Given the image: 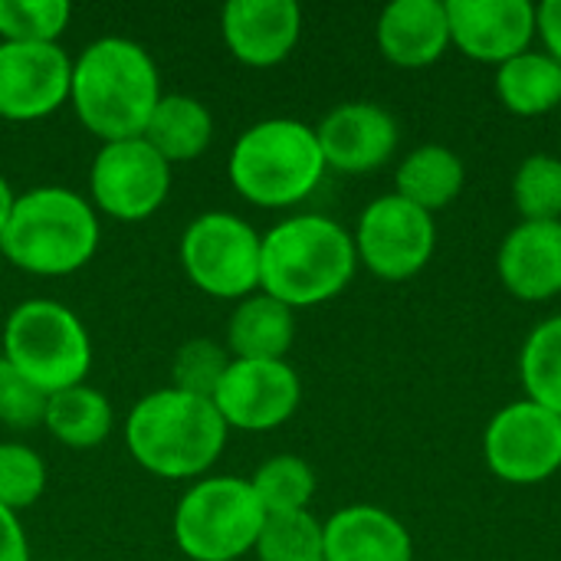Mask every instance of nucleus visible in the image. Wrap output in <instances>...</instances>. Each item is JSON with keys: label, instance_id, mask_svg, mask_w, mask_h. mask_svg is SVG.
I'll list each match as a JSON object with an SVG mask.
<instances>
[{"label": "nucleus", "instance_id": "1", "mask_svg": "<svg viewBox=\"0 0 561 561\" xmlns=\"http://www.w3.org/2000/svg\"><path fill=\"white\" fill-rule=\"evenodd\" d=\"M161 95L158 62L128 36L92 39L72 59L69 102L85 131L102 138V145L141 138Z\"/></svg>", "mask_w": 561, "mask_h": 561}, {"label": "nucleus", "instance_id": "2", "mask_svg": "<svg viewBox=\"0 0 561 561\" xmlns=\"http://www.w3.org/2000/svg\"><path fill=\"white\" fill-rule=\"evenodd\" d=\"M358 266L352 233L325 214H293L263 233L260 289L293 312L345 293Z\"/></svg>", "mask_w": 561, "mask_h": 561}, {"label": "nucleus", "instance_id": "3", "mask_svg": "<svg viewBox=\"0 0 561 561\" xmlns=\"http://www.w3.org/2000/svg\"><path fill=\"white\" fill-rule=\"evenodd\" d=\"M227 434L230 427L210 398L178 388L145 394L125 421L128 454L161 480H201L220 460Z\"/></svg>", "mask_w": 561, "mask_h": 561}, {"label": "nucleus", "instance_id": "4", "mask_svg": "<svg viewBox=\"0 0 561 561\" xmlns=\"http://www.w3.org/2000/svg\"><path fill=\"white\" fill-rule=\"evenodd\" d=\"M3 256L30 276H69L99 250L95 207L59 184H43L16 197L0 237Z\"/></svg>", "mask_w": 561, "mask_h": 561}, {"label": "nucleus", "instance_id": "5", "mask_svg": "<svg viewBox=\"0 0 561 561\" xmlns=\"http://www.w3.org/2000/svg\"><path fill=\"white\" fill-rule=\"evenodd\" d=\"M316 128L299 118H263L250 125L230 151L233 191L256 207L302 204L325 178Z\"/></svg>", "mask_w": 561, "mask_h": 561}, {"label": "nucleus", "instance_id": "6", "mask_svg": "<svg viewBox=\"0 0 561 561\" xmlns=\"http://www.w3.org/2000/svg\"><path fill=\"white\" fill-rule=\"evenodd\" d=\"M0 342L3 358L46 394L85 385L92 368V342L82 319L56 299L13 306Z\"/></svg>", "mask_w": 561, "mask_h": 561}, {"label": "nucleus", "instance_id": "7", "mask_svg": "<svg viewBox=\"0 0 561 561\" xmlns=\"http://www.w3.org/2000/svg\"><path fill=\"white\" fill-rule=\"evenodd\" d=\"M266 510L250 480L201 477L174 506L171 533L191 561H237L256 549Z\"/></svg>", "mask_w": 561, "mask_h": 561}, {"label": "nucleus", "instance_id": "8", "mask_svg": "<svg viewBox=\"0 0 561 561\" xmlns=\"http://www.w3.org/2000/svg\"><path fill=\"white\" fill-rule=\"evenodd\" d=\"M263 237L237 214L207 210L181 237V266L187 279L214 299H247L260 289Z\"/></svg>", "mask_w": 561, "mask_h": 561}, {"label": "nucleus", "instance_id": "9", "mask_svg": "<svg viewBox=\"0 0 561 561\" xmlns=\"http://www.w3.org/2000/svg\"><path fill=\"white\" fill-rule=\"evenodd\" d=\"M352 240L358 263H365L378 279L404 283L431 263L437 247V224L434 214L421 210L417 204L398 194H385L362 210Z\"/></svg>", "mask_w": 561, "mask_h": 561}, {"label": "nucleus", "instance_id": "10", "mask_svg": "<svg viewBox=\"0 0 561 561\" xmlns=\"http://www.w3.org/2000/svg\"><path fill=\"white\" fill-rule=\"evenodd\" d=\"M89 191L95 210L112 220L138 224L161 210L171 194V164L145 141H105L89 168Z\"/></svg>", "mask_w": 561, "mask_h": 561}, {"label": "nucleus", "instance_id": "11", "mask_svg": "<svg viewBox=\"0 0 561 561\" xmlns=\"http://www.w3.org/2000/svg\"><path fill=\"white\" fill-rule=\"evenodd\" d=\"M483 457L503 483H546L561 473V417L529 398L506 404L486 424Z\"/></svg>", "mask_w": 561, "mask_h": 561}, {"label": "nucleus", "instance_id": "12", "mask_svg": "<svg viewBox=\"0 0 561 561\" xmlns=\"http://www.w3.org/2000/svg\"><path fill=\"white\" fill-rule=\"evenodd\" d=\"M302 401V381L289 362H243L233 358L214 404L224 424L247 434L283 427Z\"/></svg>", "mask_w": 561, "mask_h": 561}, {"label": "nucleus", "instance_id": "13", "mask_svg": "<svg viewBox=\"0 0 561 561\" xmlns=\"http://www.w3.org/2000/svg\"><path fill=\"white\" fill-rule=\"evenodd\" d=\"M72 59L59 43L0 39V118L36 122L69 102Z\"/></svg>", "mask_w": 561, "mask_h": 561}, {"label": "nucleus", "instance_id": "14", "mask_svg": "<svg viewBox=\"0 0 561 561\" xmlns=\"http://www.w3.org/2000/svg\"><path fill=\"white\" fill-rule=\"evenodd\" d=\"M450 43L490 66H503L533 49L536 3L529 0H447Z\"/></svg>", "mask_w": 561, "mask_h": 561}, {"label": "nucleus", "instance_id": "15", "mask_svg": "<svg viewBox=\"0 0 561 561\" xmlns=\"http://www.w3.org/2000/svg\"><path fill=\"white\" fill-rule=\"evenodd\" d=\"M316 138L325 168L342 174H368L394 158L401 131L385 105L342 102L316 125Z\"/></svg>", "mask_w": 561, "mask_h": 561}, {"label": "nucleus", "instance_id": "16", "mask_svg": "<svg viewBox=\"0 0 561 561\" xmlns=\"http://www.w3.org/2000/svg\"><path fill=\"white\" fill-rule=\"evenodd\" d=\"M220 33L237 62L270 69L296 49L302 10L296 0H230L220 10Z\"/></svg>", "mask_w": 561, "mask_h": 561}, {"label": "nucleus", "instance_id": "17", "mask_svg": "<svg viewBox=\"0 0 561 561\" xmlns=\"http://www.w3.org/2000/svg\"><path fill=\"white\" fill-rule=\"evenodd\" d=\"M496 270L503 286L523 302L561 296V224L523 220L500 247Z\"/></svg>", "mask_w": 561, "mask_h": 561}, {"label": "nucleus", "instance_id": "18", "mask_svg": "<svg viewBox=\"0 0 561 561\" xmlns=\"http://www.w3.org/2000/svg\"><path fill=\"white\" fill-rule=\"evenodd\" d=\"M378 46L401 69L434 66L450 46L444 0H394L378 16Z\"/></svg>", "mask_w": 561, "mask_h": 561}, {"label": "nucleus", "instance_id": "19", "mask_svg": "<svg viewBox=\"0 0 561 561\" xmlns=\"http://www.w3.org/2000/svg\"><path fill=\"white\" fill-rule=\"evenodd\" d=\"M325 529V561H411L414 539L408 526L381 506H345Z\"/></svg>", "mask_w": 561, "mask_h": 561}, {"label": "nucleus", "instance_id": "20", "mask_svg": "<svg viewBox=\"0 0 561 561\" xmlns=\"http://www.w3.org/2000/svg\"><path fill=\"white\" fill-rule=\"evenodd\" d=\"M296 339V312L256 289L227 322V352L243 362H286Z\"/></svg>", "mask_w": 561, "mask_h": 561}, {"label": "nucleus", "instance_id": "21", "mask_svg": "<svg viewBox=\"0 0 561 561\" xmlns=\"http://www.w3.org/2000/svg\"><path fill=\"white\" fill-rule=\"evenodd\" d=\"M141 138L168 161V164H184L201 158L210 148L214 138V115L210 108L184 92L161 95L154 105Z\"/></svg>", "mask_w": 561, "mask_h": 561}, {"label": "nucleus", "instance_id": "22", "mask_svg": "<svg viewBox=\"0 0 561 561\" xmlns=\"http://www.w3.org/2000/svg\"><path fill=\"white\" fill-rule=\"evenodd\" d=\"M467 168L460 154L447 145H421L414 148L394 174V194L434 214L454 204L463 191Z\"/></svg>", "mask_w": 561, "mask_h": 561}, {"label": "nucleus", "instance_id": "23", "mask_svg": "<svg viewBox=\"0 0 561 561\" xmlns=\"http://www.w3.org/2000/svg\"><path fill=\"white\" fill-rule=\"evenodd\" d=\"M496 95L519 118H539L561 105V62L549 53H519L496 66Z\"/></svg>", "mask_w": 561, "mask_h": 561}, {"label": "nucleus", "instance_id": "24", "mask_svg": "<svg viewBox=\"0 0 561 561\" xmlns=\"http://www.w3.org/2000/svg\"><path fill=\"white\" fill-rule=\"evenodd\" d=\"M112 424H115V411L99 388L76 385V388L49 394V401H46L43 427L62 447L92 450L112 434Z\"/></svg>", "mask_w": 561, "mask_h": 561}, {"label": "nucleus", "instance_id": "25", "mask_svg": "<svg viewBox=\"0 0 561 561\" xmlns=\"http://www.w3.org/2000/svg\"><path fill=\"white\" fill-rule=\"evenodd\" d=\"M250 486L263 503L266 516L306 513L316 496V470L302 457L276 454L253 470Z\"/></svg>", "mask_w": 561, "mask_h": 561}, {"label": "nucleus", "instance_id": "26", "mask_svg": "<svg viewBox=\"0 0 561 561\" xmlns=\"http://www.w3.org/2000/svg\"><path fill=\"white\" fill-rule=\"evenodd\" d=\"M519 375L529 401L561 417V316L539 322L519 355Z\"/></svg>", "mask_w": 561, "mask_h": 561}, {"label": "nucleus", "instance_id": "27", "mask_svg": "<svg viewBox=\"0 0 561 561\" xmlns=\"http://www.w3.org/2000/svg\"><path fill=\"white\" fill-rule=\"evenodd\" d=\"M253 552L260 561H325V529L309 510L266 516Z\"/></svg>", "mask_w": 561, "mask_h": 561}, {"label": "nucleus", "instance_id": "28", "mask_svg": "<svg viewBox=\"0 0 561 561\" xmlns=\"http://www.w3.org/2000/svg\"><path fill=\"white\" fill-rule=\"evenodd\" d=\"M513 201L523 220L561 224V158L529 154L513 178Z\"/></svg>", "mask_w": 561, "mask_h": 561}, {"label": "nucleus", "instance_id": "29", "mask_svg": "<svg viewBox=\"0 0 561 561\" xmlns=\"http://www.w3.org/2000/svg\"><path fill=\"white\" fill-rule=\"evenodd\" d=\"M72 16L69 0H0V39L59 43Z\"/></svg>", "mask_w": 561, "mask_h": 561}, {"label": "nucleus", "instance_id": "30", "mask_svg": "<svg viewBox=\"0 0 561 561\" xmlns=\"http://www.w3.org/2000/svg\"><path fill=\"white\" fill-rule=\"evenodd\" d=\"M230 362H233V355L227 352V345H220L214 339H191L174 352L171 388L214 401Z\"/></svg>", "mask_w": 561, "mask_h": 561}, {"label": "nucleus", "instance_id": "31", "mask_svg": "<svg viewBox=\"0 0 561 561\" xmlns=\"http://www.w3.org/2000/svg\"><path fill=\"white\" fill-rule=\"evenodd\" d=\"M46 493V463L26 444H0V510L20 516Z\"/></svg>", "mask_w": 561, "mask_h": 561}, {"label": "nucleus", "instance_id": "32", "mask_svg": "<svg viewBox=\"0 0 561 561\" xmlns=\"http://www.w3.org/2000/svg\"><path fill=\"white\" fill-rule=\"evenodd\" d=\"M49 394L39 391L30 378H23L3 355H0V424L30 431L43 424Z\"/></svg>", "mask_w": 561, "mask_h": 561}, {"label": "nucleus", "instance_id": "33", "mask_svg": "<svg viewBox=\"0 0 561 561\" xmlns=\"http://www.w3.org/2000/svg\"><path fill=\"white\" fill-rule=\"evenodd\" d=\"M536 36H542L546 53L561 62V0H542L536 7Z\"/></svg>", "mask_w": 561, "mask_h": 561}, {"label": "nucleus", "instance_id": "34", "mask_svg": "<svg viewBox=\"0 0 561 561\" xmlns=\"http://www.w3.org/2000/svg\"><path fill=\"white\" fill-rule=\"evenodd\" d=\"M0 561H30V546L20 516L7 510H0Z\"/></svg>", "mask_w": 561, "mask_h": 561}, {"label": "nucleus", "instance_id": "35", "mask_svg": "<svg viewBox=\"0 0 561 561\" xmlns=\"http://www.w3.org/2000/svg\"><path fill=\"white\" fill-rule=\"evenodd\" d=\"M13 204H16V194H13L10 181H7V178L0 174V237H3V230H7V224H10Z\"/></svg>", "mask_w": 561, "mask_h": 561}]
</instances>
